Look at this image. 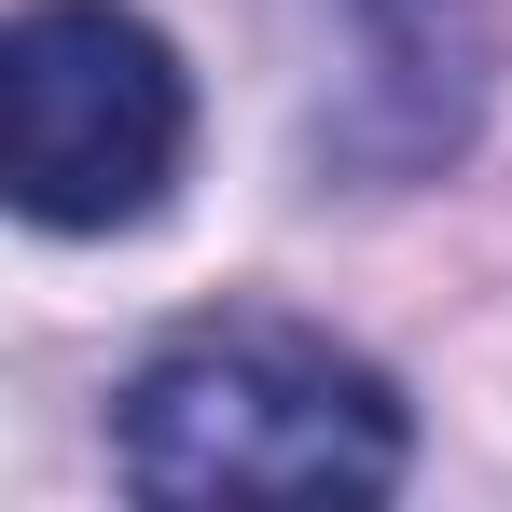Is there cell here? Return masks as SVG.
I'll return each instance as SVG.
<instances>
[{
  "instance_id": "3957f363",
  "label": "cell",
  "mask_w": 512,
  "mask_h": 512,
  "mask_svg": "<svg viewBox=\"0 0 512 512\" xmlns=\"http://www.w3.org/2000/svg\"><path fill=\"white\" fill-rule=\"evenodd\" d=\"M291 153L319 194H416L485 139V14L471 0H277Z\"/></svg>"
},
{
  "instance_id": "6da1fadb",
  "label": "cell",
  "mask_w": 512,
  "mask_h": 512,
  "mask_svg": "<svg viewBox=\"0 0 512 512\" xmlns=\"http://www.w3.org/2000/svg\"><path fill=\"white\" fill-rule=\"evenodd\" d=\"M111 471L139 499H388L416 471V416L305 319H208L125 374Z\"/></svg>"
},
{
  "instance_id": "7a4b0ae2",
  "label": "cell",
  "mask_w": 512,
  "mask_h": 512,
  "mask_svg": "<svg viewBox=\"0 0 512 512\" xmlns=\"http://www.w3.org/2000/svg\"><path fill=\"white\" fill-rule=\"evenodd\" d=\"M194 153V84L125 0H28L0 28V180L42 236H125Z\"/></svg>"
}]
</instances>
